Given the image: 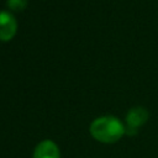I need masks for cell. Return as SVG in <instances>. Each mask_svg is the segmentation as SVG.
I'll use <instances>...</instances> for the list:
<instances>
[{"label":"cell","mask_w":158,"mask_h":158,"mask_svg":"<svg viewBox=\"0 0 158 158\" xmlns=\"http://www.w3.org/2000/svg\"><path fill=\"white\" fill-rule=\"evenodd\" d=\"M89 131L90 135L101 143H115L126 133V127L117 117L107 115L95 118Z\"/></svg>","instance_id":"1"},{"label":"cell","mask_w":158,"mask_h":158,"mask_svg":"<svg viewBox=\"0 0 158 158\" xmlns=\"http://www.w3.org/2000/svg\"><path fill=\"white\" fill-rule=\"evenodd\" d=\"M148 111L147 109L142 107V106H136L133 109H131L127 115H126V133L127 135H136L138 128L141 126H143L147 120H148Z\"/></svg>","instance_id":"2"},{"label":"cell","mask_w":158,"mask_h":158,"mask_svg":"<svg viewBox=\"0 0 158 158\" xmlns=\"http://www.w3.org/2000/svg\"><path fill=\"white\" fill-rule=\"evenodd\" d=\"M17 30L15 17L7 11H0V41H10Z\"/></svg>","instance_id":"3"},{"label":"cell","mask_w":158,"mask_h":158,"mask_svg":"<svg viewBox=\"0 0 158 158\" xmlns=\"http://www.w3.org/2000/svg\"><path fill=\"white\" fill-rule=\"evenodd\" d=\"M33 158H59V148L51 139H44L37 144Z\"/></svg>","instance_id":"4"},{"label":"cell","mask_w":158,"mask_h":158,"mask_svg":"<svg viewBox=\"0 0 158 158\" xmlns=\"http://www.w3.org/2000/svg\"><path fill=\"white\" fill-rule=\"evenodd\" d=\"M6 2L12 11H22L27 6V0H7Z\"/></svg>","instance_id":"5"}]
</instances>
